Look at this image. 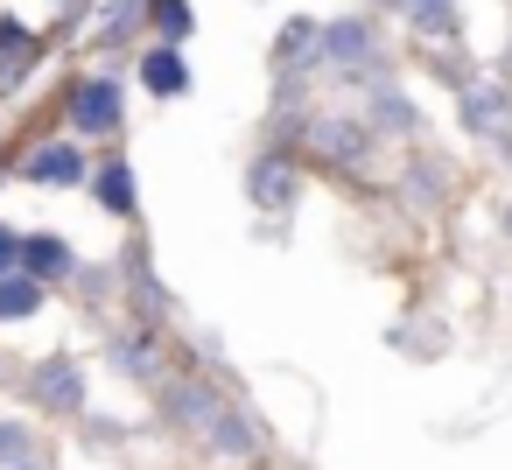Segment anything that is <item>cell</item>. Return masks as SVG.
Returning a JSON list of instances; mask_svg holds the SVG:
<instances>
[{
  "label": "cell",
  "instance_id": "cell-1",
  "mask_svg": "<svg viewBox=\"0 0 512 470\" xmlns=\"http://www.w3.org/2000/svg\"><path fill=\"white\" fill-rule=\"evenodd\" d=\"M169 414H176L190 435H204L211 449H225V456H253V428H246L211 386H176V393H169Z\"/></svg>",
  "mask_w": 512,
  "mask_h": 470
},
{
  "label": "cell",
  "instance_id": "cell-2",
  "mask_svg": "<svg viewBox=\"0 0 512 470\" xmlns=\"http://www.w3.org/2000/svg\"><path fill=\"white\" fill-rule=\"evenodd\" d=\"M463 127L484 134V141H505V134H512V92H505L498 78L463 85Z\"/></svg>",
  "mask_w": 512,
  "mask_h": 470
},
{
  "label": "cell",
  "instance_id": "cell-3",
  "mask_svg": "<svg viewBox=\"0 0 512 470\" xmlns=\"http://www.w3.org/2000/svg\"><path fill=\"white\" fill-rule=\"evenodd\" d=\"M71 120H78V134H113L120 127V85L113 78H85L71 92Z\"/></svg>",
  "mask_w": 512,
  "mask_h": 470
},
{
  "label": "cell",
  "instance_id": "cell-4",
  "mask_svg": "<svg viewBox=\"0 0 512 470\" xmlns=\"http://www.w3.org/2000/svg\"><path fill=\"white\" fill-rule=\"evenodd\" d=\"M78 176H92V169H85V155H78L71 141H50V148H36V155H29V183L64 190V183H78Z\"/></svg>",
  "mask_w": 512,
  "mask_h": 470
},
{
  "label": "cell",
  "instance_id": "cell-5",
  "mask_svg": "<svg viewBox=\"0 0 512 470\" xmlns=\"http://www.w3.org/2000/svg\"><path fill=\"white\" fill-rule=\"evenodd\" d=\"M36 393H43L57 414H71V407L85 400V379H78V365H71V358H50V365L36 372Z\"/></svg>",
  "mask_w": 512,
  "mask_h": 470
},
{
  "label": "cell",
  "instance_id": "cell-6",
  "mask_svg": "<svg viewBox=\"0 0 512 470\" xmlns=\"http://www.w3.org/2000/svg\"><path fill=\"white\" fill-rule=\"evenodd\" d=\"M141 85H148L155 99H176V92L190 85V71H183L176 50H148V57H141Z\"/></svg>",
  "mask_w": 512,
  "mask_h": 470
},
{
  "label": "cell",
  "instance_id": "cell-7",
  "mask_svg": "<svg viewBox=\"0 0 512 470\" xmlns=\"http://www.w3.org/2000/svg\"><path fill=\"white\" fill-rule=\"evenodd\" d=\"M309 141H316L323 155H337V162H358V155H365V127H358V120H316Z\"/></svg>",
  "mask_w": 512,
  "mask_h": 470
},
{
  "label": "cell",
  "instance_id": "cell-8",
  "mask_svg": "<svg viewBox=\"0 0 512 470\" xmlns=\"http://www.w3.org/2000/svg\"><path fill=\"white\" fill-rule=\"evenodd\" d=\"M246 190H253V204H267V211H274V204H288V197H295V169H288L281 155H267V162H253V183H246Z\"/></svg>",
  "mask_w": 512,
  "mask_h": 470
},
{
  "label": "cell",
  "instance_id": "cell-9",
  "mask_svg": "<svg viewBox=\"0 0 512 470\" xmlns=\"http://www.w3.org/2000/svg\"><path fill=\"white\" fill-rule=\"evenodd\" d=\"M43 309V281L36 274H0V323H22Z\"/></svg>",
  "mask_w": 512,
  "mask_h": 470
},
{
  "label": "cell",
  "instance_id": "cell-10",
  "mask_svg": "<svg viewBox=\"0 0 512 470\" xmlns=\"http://www.w3.org/2000/svg\"><path fill=\"white\" fill-rule=\"evenodd\" d=\"M22 260H29V274H36V281L71 274V246H64V239H22Z\"/></svg>",
  "mask_w": 512,
  "mask_h": 470
},
{
  "label": "cell",
  "instance_id": "cell-11",
  "mask_svg": "<svg viewBox=\"0 0 512 470\" xmlns=\"http://www.w3.org/2000/svg\"><path fill=\"white\" fill-rule=\"evenodd\" d=\"M372 50V36H365V22H337L330 36H323V64H358Z\"/></svg>",
  "mask_w": 512,
  "mask_h": 470
},
{
  "label": "cell",
  "instance_id": "cell-12",
  "mask_svg": "<svg viewBox=\"0 0 512 470\" xmlns=\"http://www.w3.org/2000/svg\"><path fill=\"white\" fill-rule=\"evenodd\" d=\"M99 204L120 211V218L134 211V169H127V162H106V169H99Z\"/></svg>",
  "mask_w": 512,
  "mask_h": 470
},
{
  "label": "cell",
  "instance_id": "cell-13",
  "mask_svg": "<svg viewBox=\"0 0 512 470\" xmlns=\"http://www.w3.org/2000/svg\"><path fill=\"white\" fill-rule=\"evenodd\" d=\"M400 8H407V22L421 36H456V8H449V0H400Z\"/></svg>",
  "mask_w": 512,
  "mask_h": 470
},
{
  "label": "cell",
  "instance_id": "cell-14",
  "mask_svg": "<svg viewBox=\"0 0 512 470\" xmlns=\"http://www.w3.org/2000/svg\"><path fill=\"white\" fill-rule=\"evenodd\" d=\"M29 449H36V442H29V428H22V421H0V470L29 463Z\"/></svg>",
  "mask_w": 512,
  "mask_h": 470
},
{
  "label": "cell",
  "instance_id": "cell-15",
  "mask_svg": "<svg viewBox=\"0 0 512 470\" xmlns=\"http://www.w3.org/2000/svg\"><path fill=\"white\" fill-rule=\"evenodd\" d=\"M155 22H162L169 36H190V8H183V0H162V8H155Z\"/></svg>",
  "mask_w": 512,
  "mask_h": 470
},
{
  "label": "cell",
  "instance_id": "cell-16",
  "mask_svg": "<svg viewBox=\"0 0 512 470\" xmlns=\"http://www.w3.org/2000/svg\"><path fill=\"white\" fill-rule=\"evenodd\" d=\"M15 260H22V239H15V232H8V225H0V274H8V267H15Z\"/></svg>",
  "mask_w": 512,
  "mask_h": 470
},
{
  "label": "cell",
  "instance_id": "cell-17",
  "mask_svg": "<svg viewBox=\"0 0 512 470\" xmlns=\"http://www.w3.org/2000/svg\"><path fill=\"white\" fill-rule=\"evenodd\" d=\"M15 470H36V463H15Z\"/></svg>",
  "mask_w": 512,
  "mask_h": 470
}]
</instances>
